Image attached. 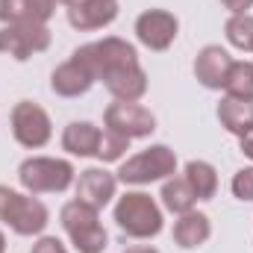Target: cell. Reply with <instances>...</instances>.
Returning a JSON list of instances; mask_svg holds the SVG:
<instances>
[{
	"mask_svg": "<svg viewBox=\"0 0 253 253\" xmlns=\"http://www.w3.org/2000/svg\"><path fill=\"white\" fill-rule=\"evenodd\" d=\"M80 65L88 68V74L94 77V83H103L109 85L112 80H118L121 74L138 68V50L126 42V39H118V36H106L100 42H88L83 47H77L71 53Z\"/></svg>",
	"mask_w": 253,
	"mask_h": 253,
	"instance_id": "cell-1",
	"label": "cell"
},
{
	"mask_svg": "<svg viewBox=\"0 0 253 253\" xmlns=\"http://www.w3.org/2000/svg\"><path fill=\"white\" fill-rule=\"evenodd\" d=\"M115 224L129 239H156L165 227V215L147 191H126L115 200Z\"/></svg>",
	"mask_w": 253,
	"mask_h": 253,
	"instance_id": "cell-2",
	"label": "cell"
},
{
	"mask_svg": "<svg viewBox=\"0 0 253 253\" xmlns=\"http://www.w3.org/2000/svg\"><path fill=\"white\" fill-rule=\"evenodd\" d=\"M62 230L68 233L71 245L77 248V253H103L109 245V233L100 224V212L83 200H68L59 212Z\"/></svg>",
	"mask_w": 253,
	"mask_h": 253,
	"instance_id": "cell-3",
	"label": "cell"
},
{
	"mask_svg": "<svg viewBox=\"0 0 253 253\" xmlns=\"http://www.w3.org/2000/svg\"><path fill=\"white\" fill-rule=\"evenodd\" d=\"M77 180V171L68 159L56 156H30L18 165V183L27 194H59L68 191Z\"/></svg>",
	"mask_w": 253,
	"mask_h": 253,
	"instance_id": "cell-4",
	"label": "cell"
},
{
	"mask_svg": "<svg viewBox=\"0 0 253 253\" xmlns=\"http://www.w3.org/2000/svg\"><path fill=\"white\" fill-rule=\"evenodd\" d=\"M174 174H177V153L168 144H150V147L138 150L135 156L124 159L115 177L124 186H150V183H162Z\"/></svg>",
	"mask_w": 253,
	"mask_h": 253,
	"instance_id": "cell-5",
	"label": "cell"
},
{
	"mask_svg": "<svg viewBox=\"0 0 253 253\" xmlns=\"http://www.w3.org/2000/svg\"><path fill=\"white\" fill-rule=\"evenodd\" d=\"M9 124H12V135L21 147L27 150H39L44 147L50 138H53V124H50V115L33 103V100H18L12 106V115H9Z\"/></svg>",
	"mask_w": 253,
	"mask_h": 253,
	"instance_id": "cell-6",
	"label": "cell"
},
{
	"mask_svg": "<svg viewBox=\"0 0 253 253\" xmlns=\"http://www.w3.org/2000/svg\"><path fill=\"white\" fill-rule=\"evenodd\" d=\"M47 24H3L0 27V53L12 56L15 62H27L36 53L50 47Z\"/></svg>",
	"mask_w": 253,
	"mask_h": 253,
	"instance_id": "cell-7",
	"label": "cell"
},
{
	"mask_svg": "<svg viewBox=\"0 0 253 253\" xmlns=\"http://www.w3.org/2000/svg\"><path fill=\"white\" fill-rule=\"evenodd\" d=\"M0 221H3L12 233H18V236H42L44 227L50 224V212H47V206H44L39 197L15 191L12 200L6 203Z\"/></svg>",
	"mask_w": 253,
	"mask_h": 253,
	"instance_id": "cell-8",
	"label": "cell"
},
{
	"mask_svg": "<svg viewBox=\"0 0 253 253\" xmlns=\"http://www.w3.org/2000/svg\"><path fill=\"white\" fill-rule=\"evenodd\" d=\"M103 124H106V129L121 132V135H126V138L132 141V138H147V135H153V129H156V115H153L147 106H141L138 100H135V103H129V100H115V103L106 106Z\"/></svg>",
	"mask_w": 253,
	"mask_h": 253,
	"instance_id": "cell-9",
	"label": "cell"
},
{
	"mask_svg": "<svg viewBox=\"0 0 253 253\" xmlns=\"http://www.w3.org/2000/svg\"><path fill=\"white\" fill-rule=\"evenodd\" d=\"M177 33H180V21L168 9H144L135 18V39L147 50H156V53L168 50L177 42Z\"/></svg>",
	"mask_w": 253,
	"mask_h": 253,
	"instance_id": "cell-10",
	"label": "cell"
},
{
	"mask_svg": "<svg viewBox=\"0 0 253 253\" xmlns=\"http://www.w3.org/2000/svg\"><path fill=\"white\" fill-rule=\"evenodd\" d=\"M74 186H77V200H83V203H88V206H94L100 212L103 206H109L115 200L118 177L109 174L106 168H85L74 180Z\"/></svg>",
	"mask_w": 253,
	"mask_h": 253,
	"instance_id": "cell-11",
	"label": "cell"
},
{
	"mask_svg": "<svg viewBox=\"0 0 253 253\" xmlns=\"http://www.w3.org/2000/svg\"><path fill=\"white\" fill-rule=\"evenodd\" d=\"M230 65L233 56L221 47V44H206L197 50L194 56V77L203 88L209 91H221L224 83H227V74H230Z\"/></svg>",
	"mask_w": 253,
	"mask_h": 253,
	"instance_id": "cell-12",
	"label": "cell"
},
{
	"mask_svg": "<svg viewBox=\"0 0 253 253\" xmlns=\"http://www.w3.org/2000/svg\"><path fill=\"white\" fill-rule=\"evenodd\" d=\"M118 18V0H77L68 6V24L80 33L103 30Z\"/></svg>",
	"mask_w": 253,
	"mask_h": 253,
	"instance_id": "cell-13",
	"label": "cell"
},
{
	"mask_svg": "<svg viewBox=\"0 0 253 253\" xmlns=\"http://www.w3.org/2000/svg\"><path fill=\"white\" fill-rule=\"evenodd\" d=\"M56 0H0V24H47Z\"/></svg>",
	"mask_w": 253,
	"mask_h": 253,
	"instance_id": "cell-14",
	"label": "cell"
},
{
	"mask_svg": "<svg viewBox=\"0 0 253 253\" xmlns=\"http://www.w3.org/2000/svg\"><path fill=\"white\" fill-rule=\"evenodd\" d=\"M91 85H94V77L88 74L85 65H80L74 56L50 74V88L59 97H83Z\"/></svg>",
	"mask_w": 253,
	"mask_h": 253,
	"instance_id": "cell-15",
	"label": "cell"
},
{
	"mask_svg": "<svg viewBox=\"0 0 253 253\" xmlns=\"http://www.w3.org/2000/svg\"><path fill=\"white\" fill-rule=\"evenodd\" d=\"M212 236V221L206 212H186V215H177L174 221V245L177 248H186V251H194L200 245H206Z\"/></svg>",
	"mask_w": 253,
	"mask_h": 253,
	"instance_id": "cell-16",
	"label": "cell"
},
{
	"mask_svg": "<svg viewBox=\"0 0 253 253\" xmlns=\"http://www.w3.org/2000/svg\"><path fill=\"white\" fill-rule=\"evenodd\" d=\"M100 126L91 121H71L62 132V150H68L71 156H94L97 153V141H100Z\"/></svg>",
	"mask_w": 253,
	"mask_h": 253,
	"instance_id": "cell-17",
	"label": "cell"
},
{
	"mask_svg": "<svg viewBox=\"0 0 253 253\" xmlns=\"http://www.w3.org/2000/svg\"><path fill=\"white\" fill-rule=\"evenodd\" d=\"M218 121L221 126L227 129V132H233V135H245L248 129L253 126V103L248 100H236V97H221V103H218Z\"/></svg>",
	"mask_w": 253,
	"mask_h": 253,
	"instance_id": "cell-18",
	"label": "cell"
},
{
	"mask_svg": "<svg viewBox=\"0 0 253 253\" xmlns=\"http://www.w3.org/2000/svg\"><path fill=\"white\" fill-rule=\"evenodd\" d=\"M183 177H186V183L191 186L197 200H212L218 194V171H215V165H209L203 159H191L183 168Z\"/></svg>",
	"mask_w": 253,
	"mask_h": 253,
	"instance_id": "cell-19",
	"label": "cell"
},
{
	"mask_svg": "<svg viewBox=\"0 0 253 253\" xmlns=\"http://www.w3.org/2000/svg\"><path fill=\"white\" fill-rule=\"evenodd\" d=\"M159 197H162V206L168 212H174V215H186V212L194 209V203H197V197H194L191 186L186 183V177H177V174L168 177V180H162Z\"/></svg>",
	"mask_w": 253,
	"mask_h": 253,
	"instance_id": "cell-20",
	"label": "cell"
},
{
	"mask_svg": "<svg viewBox=\"0 0 253 253\" xmlns=\"http://www.w3.org/2000/svg\"><path fill=\"white\" fill-rule=\"evenodd\" d=\"M224 94L236 97V100L253 103V62H248V59L236 62L233 59L230 74H227V83H224Z\"/></svg>",
	"mask_w": 253,
	"mask_h": 253,
	"instance_id": "cell-21",
	"label": "cell"
},
{
	"mask_svg": "<svg viewBox=\"0 0 253 253\" xmlns=\"http://www.w3.org/2000/svg\"><path fill=\"white\" fill-rule=\"evenodd\" d=\"M224 36L233 47L239 50H251L253 53V15H230V21L224 24Z\"/></svg>",
	"mask_w": 253,
	"mask_h": 253,
	"instance_id": "cell-22",
	"label": "cell"
},
{
	"mask_svg": "<svg viewBox=\"0 0 253 253\" xmlns=\"http://www.w3.org/2000/svg\"><path fill=\"white\" fill-rule=\"evenodd\" d=\"M129 150V138L121 132H112V129H103L100 132V141H97V159L100 162H121L124 153Z\"/></svg>",
	"mask_w": 253,
	"mask_h": 253,
	"instance_id": "cell-23",
	"label": "cell"
},
{
	"mask_svg": "<svg viewBox=\"0 0 253 253\" xmlns=\"http://www.w3.org/2000/svg\"><path fill=\"white\" fill-rule=\"evenodd\" d=\"M230 189H233V197H236V200L251 203V200H253V165H248V168H239V171L233 174Z\"/></svg>",
	"mask_w": 253,
	"mask_h": 253,
	"instance_id": "cell-24",
	"label": "cell"
},
{
	"mask_svg": "<svg viewBox=\"0 0 253 253\" xmlns=\"http://www.w3.org/2000/svg\"><path fill=\"white\" fill-rule=\"evenodd\" d=\"M30 253H68V248H65L56 236H42V239L30 248Z\"/></svg>",
	"mask_w": 253,
	"mask_h": 253,
	"instance_id": "cell-25",
	"label": "cell"
},
{
	"mask_svg": "<svg viewBox=\"0 0 253 253\" xmlns=\"http://www.w3.org/2000/svg\"><path fill=\"white\" fill-rule=\"evenodd\" d=\"M221 3H224V9H227L230 15H245L253 6V0H221Z\"/></svg>",
	"mask_w": 253,
	"mask_h": 253,
	"instance_id": "cell-26",
	"label": "cell"
},
{
	"mask_svg": "<svg viewBox=\"0 0 253 253\" xmlns=\"http://www.w3.org/2000/svg\"><path fill=\"white\" fill-rule=\"evenodd\" d=\"M239 144H242V153H245L248 159H253V126L242 135V138H239Z\"/></svg>",
	"mask_w": 253,
	"mask_h": 253,
	"instance_id": "cell-27",
	"label": "cell"
},
{
	"mask_svg": "<svg viewBox=\"0 0 253 253\" xmlns=\"http://www.w3.org/2000/svg\"><path fill=\"white\" fill-rule=\"evenodd\" d=\"M12 194H15V189H9V186H0V215H3V209H6V203L12 200Z\"/></svg>",
	"mask_w": 253,
	"mask_h": 253,
	"instance_id": "cell-28",
	"label": "cell"
},
{
	"mask_svg": "<svg viewBox=\"0 0 253 253\" xmlns=\"http://www.w3.org/2000/svg\"><path fill=\"white\" fill-rule=\"evenodd\" d=\"M124 253H159L156 248H150V245H129Z\"/></svg>",
	"mask_w": 253,
	"mask_h": 253,
	"instance_id": "cell-29",
	"label": "cell"
},
{
	"mask_svg": "<svg viewBox=\"0 0 253 253\" xmlns=\"http://www.w3.org/2000/svg\"><path fill=\"white\" fill-rule=\"evenodd\" d=\"M0 253H6V236H3V230H0Z\"/></svg>",
	"mask_w": 253,
	"mask_h": 253,
	"instance_id": "cell-30",
	"label": "cell"
},
{
	"mask_svg": "<svg viewBox=\"0 0 253 253\" xmlns=\"http://www.w3.org/2000/svg\"><path fill=\"white\" fill-rule=\"evenodd\" d=\"M56 3H65V6H71V3H77V0H56Z\"/></svg>",
	"mask_w": 253,
	"mask_h": 253,
	"instance_id": "cell-31",
	"label": "cell"
}]
</instances>
